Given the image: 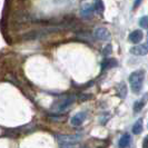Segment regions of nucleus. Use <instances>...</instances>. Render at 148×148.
Here are the masks:
<instances>
[{"label": "nucleus", "instance_id": "1a4fd4ad", "mask_svg": "<svg viewBox=\"0 0 148 148\" xmlns=\"http://www.w3.org/2000/svg\"><path fill=\"white\" fill-rule=\"evenodd\" d=\"M130 140H132L130 135H129V134H124V135L120 137V139H119L118 147L119 148H127L128 146H129V144H130Z\"/></svg>", "mask_w": 148, "mask_h": 148}, {"label": "nucleus", "instance_id": "f8f14e48", "mask_svg": "<svg viewBox=\"0 0 148 148\" xmlns=\"http://www.w3.org/2000/svg\"><path fill=\"white\" fill-rule=\"evenodd\" d=\"M143 130V120L141 119H138L133 126V134L135 135H139Z\"/></svg>", "mask_w": 148, "mask_h": 148}, {"label": "nucleus", "instance_id": "20e7f679", "mask_svg": "<svg viewBox=\"0 0 148 148\" xmlns=\"http://www.w3.org/2000/svg\"><path fill=\"white\" fill-rule=\"evenodd\" d=\"M45 36H46V34L44 32V30L40 29V30H32V31H29V32L25 34V35L22 36V38H23V40L28 41V40H37L39 38L45 37Z\"/></svg>", "mask_w": 148, "mask_h": 148}, {"label": "nucleus", "instance_id": "9d476101", "mask_svg": "<svg viewBox=\"0 0 148 148\" xmlns=\"http://www.w3.org/2000/svg\"><path fill=\"white\" fill-rule=\"evenodd\" d=\"M117 66V60L114 59V58H107L103 61L101 64V69L103 70H107V69H110L112 67Z\"/></svg>", "mask_w": 148, "mask_h": 148}, {"label": "nucleus", "instance_id": "9b49d317", "mask_svg": "<svg viewBox=\"0 0 148 148\" xmlns=\"http://www.w3.org/2000/svg\"><path fill=\"white\" fill-rule=\"evenodd\" d=\"M92 9H94V12L101 15V14L104 12V9H105L103 1H101V0H96V1L94 2V5H92Z\"/></svg>", "mask_w": 148, "mask_h": 148}, {"label": "nucleus", "instance_id": "7ed1b4c3", "mask_svg": "<svg viewBox=\"0 0 148 148\" xmlns=\"http://www.w3.org/2000/svg\"><path fill=\"white\" fill-rule=\"evenodd\" d=\"M94 37L98 40H103V41H109L111 38L110 32L108 31L107 28L104 27H98L94 30Z\"/></svg>", "mask_w": 148, "mask_h": 148}, {"label": "nucleus", "instance_id": "f3484780", "mask_svg": "<svg viewBox=\"0 0 148 148\" xmlns=\"http://www.w3.org/2000/svg\"><path fill=\"white\" fill-rule=\"evenodd\" d=\"M111 50H112V49H111V46L110 45H108V46H106V47L104 48L103 55H104L105 57H107V56H109V55L111 53Z\"/></svg>", "mask_w": 148, "mask_h": 148}, {"label": "nucleus", "instance_id": "ddd939ff", "mask_svg": "<svg viewBox=\"0 0 148 148\" xmlns=\"http://www.w3.org/2000/svg\"><path fill=\"white\" fill-rule=\"evenodd\" d=\"M118 95L120 98H123V99H125L126 98V95H127V87L126 85H125V82H123V84H120L118 87Z\"/></svg>", "mask_w": 148, "mask_h": 148}, {"label": "nucleus", "instance_id": "a211bd4d", "mask_svg": "<svg viewBox=\"0 0 148 148\" xmlns=\"http://www.w3.org/2000/svg\"><path fill=\"white\" fill-rule=\"evenodd\" d=\"M140 2H141V0H136V1H135V5H134V9H136V8L138 7V6H139V5H140Z\"/></svg>", "mask_w": 148, "mask_h": 148}, {"label": "nucleus", "instance_id": "f03ea898", "mask_svg": "<svg viewBox=\"0 0 148 148\" xmlns=\"http://www.w3.org/2000/svg\"><path fill=\"white\" fill-rule=\"evenodd\" d=\"M75 99L76 97L74 95H70V96H67L66 98H64L61 101L57 103L52 107V110L55 112H62V111H66L71 105L75 103Z\"/></svg>", "mask_w": 148, "mask_h": 148}, {"label": "nucleus", "instance_id": "423d86ee", "mask_svg": "<svg viewBox=\"0 0 148 148\" xmlns=\"http://www.w3.org/2000/svg\"><path fill=\"white\" fill-rule=\"evenodd\" d=\"M87 118V112L86 111H80L78 114H76L75 116L71 117L70 119V124L75 127H78L82 125V123L85 121V119Z\"/></svg>", "mask_w": 148, "mask_h": 148}, {"label": "nucleus", "instance_id": "2eb2a0df", "mask_svg": "<svg viewBox=\"0 0 148 148\" xmlns=\"http://www.w3.org/2000/svg\"><path fill=\"white\" fill-rule=\"evenodd\" d=\"M143 107H144V103L140 101V100H138V101H136L134 104V111L135 112H139L143 109Z\"/></svg>", "mask_w": 148, "mask_h": 148}, {"label": "nucleus", "instance_id": "39448f33", "mask_svg": "<svg viewBox=\"0 0 148 148\" xmlns=\"http://www.w3.org/2000/svg\"><path fill=\"white\" fill-rule=\"evenodd\" d=\"M94 9H92V5H90V3H86V5H84L80 9V12H79V15L82 17V19H85V20H88L90 19L92 16H94Z\"/></svg>", "mask_w": 148, "mask_h": 148}, {"label": "nucleus", "instance_id": "0eeeda50", "mask_svg": "<svg viewBox=\"0 0 148 148\" xmlns=\"http://www.w3.org/2000/svg\"><path fill=\"white\" fill-rule=\"evenodd\" d=\"M147 44H143L139 46H135L130 49V52L135 56H145L147 53Z\"/></svg>", "mask_w": 148, "mask_h": 148}, {"label": "nucleus", "instance_id": "6e6552de", "mask_svg": "<svg viewBox=\"0 0 148 148\" xmlns=\"http://www.w3.org/2000/svg\"><path fill=\"white\" fill-rule=\"evenodd\" d=\"M143 38H144V34H143L141 30H134V31L130 32L128 39H129V41L133 42V44H138V42H140Z\"/></svg>", "mask_w": 148, "mask_h": 148}, {"label": "nucleus", "instance_id": "6ab92c4d", "mask_svg": "<svg viewBox=\"0 0 148 148\" xmlns=\"http://www.w3.org/2000/svg\"><path fill=\"white\" fill-rule=\"evenodd\" d=\"M147 143H148V138L146 137L144 139V144H143V148H147Z\"/></svg>", "mask_w": 148, "mask_h": 148}, {"label": "nucleus", "instance_id": "dca6fc26", "mask_svg": "<svg viewBox=\"0 0 148 148\" xmlns=\"http://www.w3.org/2000/svg\"><path fill=\"white\" fill-rule=\"evenodd\" d=\"M139 27L143 28V29H147V17L146 16H144V17H141L140 19H139Z\"/></svg>", "mask_w": 148, "mask_h": 148}, {"label": "nucleus", "instance_id": "4468645a", "mask_svg": "<svg viewBox=\"0 0 148 148\" xmlns=\"http://www.w3.org/2000/svg\"><path fill=\"white\" fill-rule=\"evenodd\" d=\"M77 37L80 38V39H85V40H92L94 38L92 36L87 32V31H84V32H79V34H77Z\"/></svg>", "mask_w": 148, "mask_h": 148}, {"label": "nucleus", "instance_id": "f257e3e1", "mask_svg": "<svg viewBox=\"0 0 148 148\" xmlns=\"http://www.w3.org/2000/svg\"><path fill=\"white\" fill-rule=\"evenodd\" d=\"M145 77V71L144 70H136L130 74L129 76V84L130 87L135 94H140L141 88H143V82Z\"/></svg>", "mask_w": 148, "mask_h": 148}]
</instances>
